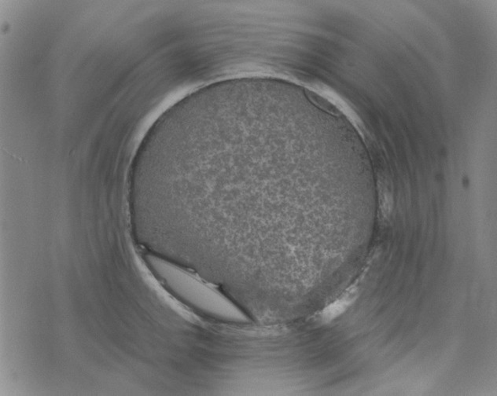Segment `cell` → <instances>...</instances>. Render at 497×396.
<instances>
[{"label":"cell","mask_w":497,"mask_h":396,"mask_svg":"<svg viewBox=\"0 0 497 396\" xmlns=\"http://www.w3.org/2000/svg\"><path fill=\"white\" fill-rule=\"evenodd\" d=\"M356 299V292L350 290L344 294L328 306L326 307L322 312L319 314L320 321L323 323H329L333 320L341 317L351 306Z\"/></svg>","instance_id":"cell-1"}]
</instances>
